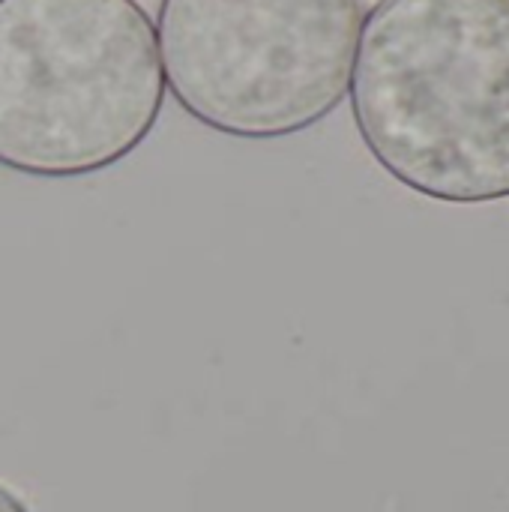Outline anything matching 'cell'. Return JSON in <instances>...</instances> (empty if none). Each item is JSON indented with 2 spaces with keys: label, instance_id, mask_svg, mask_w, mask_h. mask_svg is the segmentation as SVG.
Returning <instances> with one entry per match:
<instances>
[{
  "label": "cell",
  "instance_id": "cell-1",
  "mask_svg": "<svg viewBox=\"0 0 509 512\" xmlns=\"http://www.w3.org/2000/svg\"><path fill=\"white\" fill-rule=\"evenodd\" d=\"M348 93L366 150L405 189L509 198V0H378Z\"/></svg>",
  "mask_w": 509,
  "mask_h": 512
},
{
  "label": "cell",
  "instance_id": "cell-2",
  "mask_svg": "<svg viewBox=\"0 0 509 512\" xmlns=\"http://www.w3.org/2000/svg\"><path fill=\"white\" fill-rule=\"evenodd\" d=\"M165 102L135 0H0V168L87 177L123 162Z\"/></svg>",
  "mask_w": 509,
  "mask_h": 512
},
{
  "label": "cell",
  "instance_id": "cell-3",
  "mask_svg": "<svg viewBox=\"0 0 509 512\" xmlns=\"http://www.w3.org/2000/svg\"><path fill=\"white\" fill-rule=\"evenodd\" d=\"M363 0H162L165 87L213 132L273 141L327 120L348 96Z\"/></svg>",
  "mask_w": 509,
  "mask_h": 512
},
{
  "label": "cell",
  "instance_id": "cell-4",
  "mask_svg": "<svg viewBox=\"0 0 509 512\" xmlns=\"http://www.w3.org/2000/svg\"><path fill=\"white\" fill-rule=\"evenodd\" d=\"M0 512H30L24 507V501L15 495V492H9L6 486H0Z\"/></svg>",
  "mask_w": 509,
  "mask_h": 512
}]
</instances>
